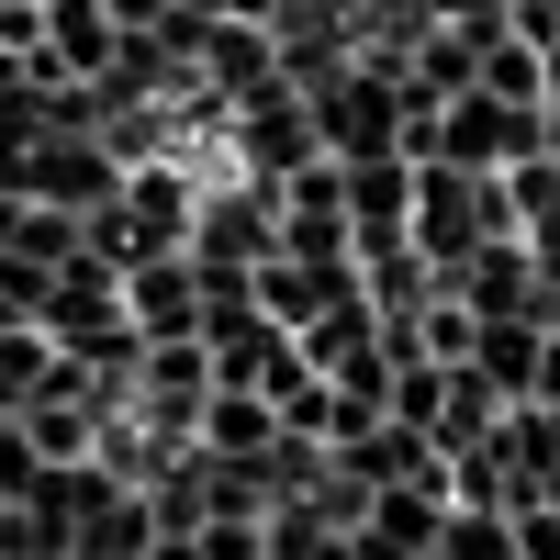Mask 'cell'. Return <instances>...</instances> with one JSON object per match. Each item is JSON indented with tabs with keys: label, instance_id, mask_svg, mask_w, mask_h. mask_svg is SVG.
<instances>
[{
	"label": "cell",
	"instance_id": "6",
	"mask_svg": "<svg viewBox=\"0 0 560 560\" xmlns=\"http://www.w3.org/2000/svg\"><path fill=\"white\" fill-rule=\"evenodd\" d=\"M57 45H68V68H102V57H113V23L90 12V0H68V12H57Z\"/></svg>",
	"mask_w": 560,
	"mask_h": 560
},
{
	"label": "cell",
	"instance_id": "2",
	"mask_svg": "<svg viewBox=\"0 0 560 560\" xmlns=\"http://www.w3.org/2000/svg\"><path fill=\"white\" fill-rule=\"evenodd\" d=\"M202 459H269L280 448V415H269V393H247V382H213V404H202V438H191Z\"/></svg>",
	"mask_w": 560,
	"mask_h": 560
},
{
	"label": "cell",
	"instance_id": "1",
	"mask_svg": "<svg viewBox=\"0 0 560 560\" xmlns=\"http://www.w3.org/2000/svg\"><path fill=\"white\" fill-rule=\"evenodd\" d=\"M124 314H135V337H202V269H191V247L124 269Z\"/></svg>",
	"mask_w": 560,
	"mask_h": 560
},
{
	"label": "cell",
	"instance_id": "7",
	"mask_svg": "<svg viewBox=\"0 0 560 560\" xmlns=\"http://www.w3.org/2000/svg\"><path fill=\"white\" fill-rule=\"evenodd\" d=\"M516 560H560V504H549V493L516 504Z\"/></svg>",
	"mask_w": 560,
	"mask_h": 560
},
{
	"label": "cell",
	"instance_id": "3",
	"mask_svg": "<svg viewBox=\"0 0 560 560\" xmlns=\"http://www.w3.org/2000/svg\"><path fill=\"white\" fill-rule=\"evenodd\" d=\"M538 348H549V325H538V314H482L471 370H482L504 404H527V393H538Z\"/></svg>",
	"mask_w": 560,
	"mask_h": 560
},
{
	"label": "cell",
	"instance_id": "5",
	"mask_svg": "<svg viewBox=\"0 0 560 560\" xmlns=\"http://www.w3.org/2000/svg\"><path fill=\"white\" fill-rule=\"evenodd\" d=\"M438 560H516V516H504V504H448Z\"/></svg>",
	"mask_w": 560,
	"mask_h": 560
},
{
	"label": "cell",
	"instance_id": "4",
	"mask_svg": "<svg viewBox=\"0 0 560 560\" xmlns=\"http://www.w3.org/2000/svg\"><path fill=\"white\" fill-rule=\"evenodd\" d=\"M45 370H57V337L45 325H0V415H23L45 393Z\"/></svg>",
	"mask_w": 560,
	"mask_h": 560
}]
</instances>
